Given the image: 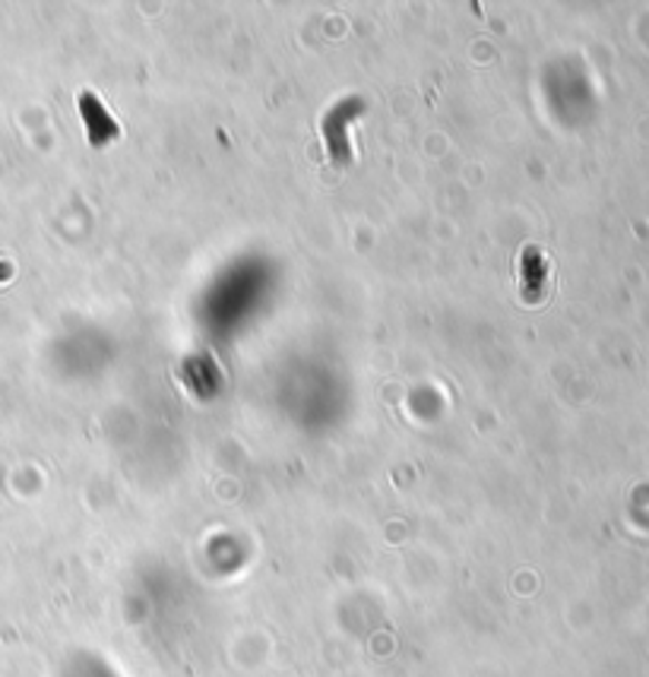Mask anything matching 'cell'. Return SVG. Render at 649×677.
Listing matches in <instances>:
<instances>
[{"label": "cell", "mask_w": 649, "mask_h": 677, "mask_svg": "<svg viewBox=\"0 0 649 677\" xmlns=\"http://www.w3.org/2000/svg\"><path fill=\"white\" fill-rule=\"evenodd\" d=\"M80 111H83V124L89 133V146H111L121 137V124L109 114V108L102 105V99L95 92H83L80 95Z\"/></svg>", "instance_id": "2"}, {"label": "cell", "mask_w": 649, "mask_h": 677, "mask_svg": "<svg viewBox=\"0 0 649 677\" xmlns=\"http://www.w3.org/2000/svg\"><path fill=\"white\" fill-rule=\"evenodd\" d=\"M536 260H539V251H536V247H529V251L519 254V292H523V297H529V301L541 297L539 279L545 275V266L536 263Z\"/></svg>", "instance_id": "3"}, {"label": "cell", "mask_w": 649, "mask_h": 677, "mask_svg": "<svg viewBox=\"0 0 649 677\" xmlns=\"http://www.w3.org/2000/svg\"><path fill=\"white\" fill-rule=\"evenodd\" d=\"M365 111L362 99H346L333 111H326V118L321 121V133L326 140V152H329V162L346 169L355 159V143H352V124L358 121V114Z\"/></svg>", "instance_id": "1"}]
</instances>
